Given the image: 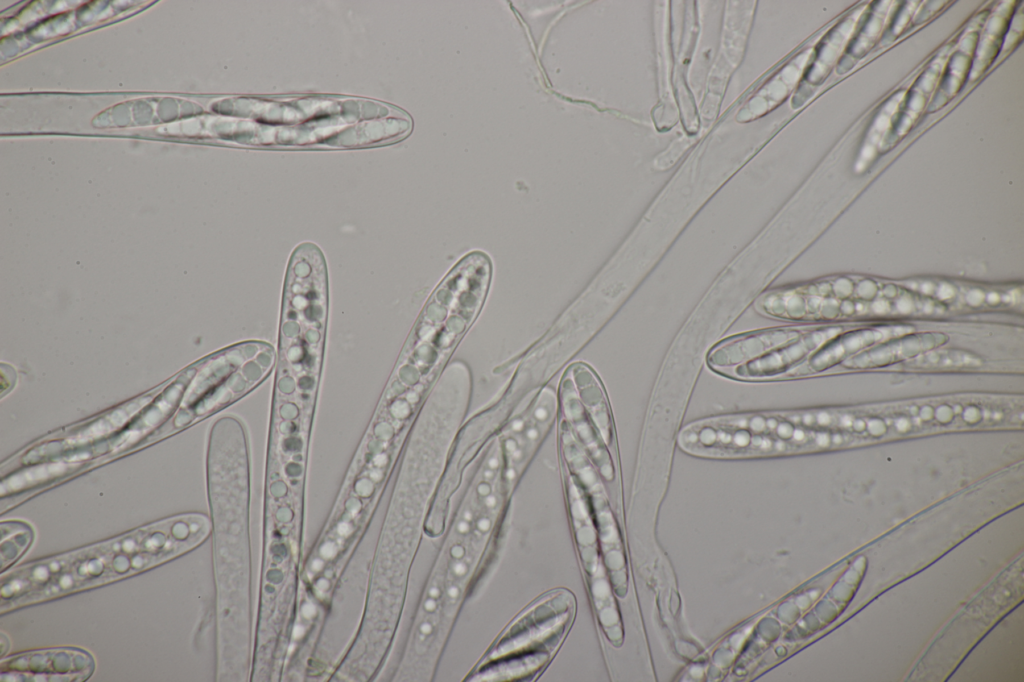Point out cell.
Here are the masks:
<instances>
[{
  "label": "cell",
  "instance_id": "1",
  "mask_svg": "<svg viewBox=\"0 0 1024 682\" xmlns=\"http://www.w3.org/2000/svg\"><path fill=\"white\" fill-rule=\"evenodd\" d=\"M202 514L165 519L114 539L26 564L2 575L1 612L140 573L201 544L210 532Z\"/></svg>",
  "mask_w": 1024,
  "mask_h": 682
},
{
  "label": "cell",
  "instance_id": "11",
  "mask_svg": "<svg viewBox=\"0 0 1024 682\" xmlns=\"http://www.w3.org/2000/svg\"><path fill=\"white\" fill-rule=\"evenodd\" d=\"M1013 14V10L1005 11L1004 13L996 12L990 20L987 21V28L985 30L983 40H978L976 51L983 49L986 45H989L985 50V53L973 62L974 67L971 69L972 75L980 69V73L985 71L991 64L993 59L998 53L1001 46V39L1004 37V32L1008 28L1010 17Z\"/></svg>",
  "mask_w": 1024,
  "mask_h": 682
},
{
  "label": "cell",
  "instance_id": "5",
  "mask_svg": "<svg viewBox=\"0 0 1024 682\" xmlns=\"http://www.w3.org/2000/svg\"><path fill=\"white\" fill-rule=\"evenodd\" d=\"M949 48L944 49L935 57L914 84L906 92L902 108L898 114L894 128L886 141L884 151L893 147L915 126L923 111L932 100L949 56Z\"/></svg>",
  "mask_w": 1024,
  "mask_h": 682
},
{
  "label": "cell",
  "instance_id": "6",
  "mask_svg": "<svg viewBox=\"0 0 1024 682\" xmlns=\"http://www.w3.org/2000/svg\"><path fill=\"white\" fill-rule=\"evenodd\" d=\"M979 29L966 30L949 53L937 90L928 108L937 110L955 97L965 84L972 69Z\"/></svg>",
  "mask_w": 1024,
  "mask_h": 682
},
{
  "label": "cell",
  "instance_id": "3",
  "mask_svg": "<svg viewBox=\"0 0 1024 682\" xmlns=\"http://www.w3.org/2000/svg\"><path fill=\"white\" fill-rule=\"evenodd\" d=\"M575 610V598L565 589L535 600L502 631L468 679L514 681L537 677L568 634Z\"/></svg>",
  "mask_w": 1024,
  "mask_h": 682
},
{
  "label": "cell",
  "instance_id": "9",
  "mask_svg": "<svg viewBox=\"0 0 1024 682\" xmlns=\"http://www.w3.org/2000/svg\"><path fill=\"white\" fill-rule=\"evenodd\" d=\"M34 540L33 528L26 522L7 520L1 522V571L10 567L29 549Z\"/></svg>",
  "mask_w": 1024,
  "mask_h": 682
},
{
  "label": "cell",
  "instance_id": "10",
  "mask_svg": "<svg viewBox=\"0 0 1024 682\" xmlns=\"http://www.w3.org/2000/svg\"><path fill=\"white\" fill-rule=\"evenodd\" d=\"M882 3L878 2L879 5H874L873 12L867 10L845 55L849 53L856 60L864 56L876 44L884 30L891 8L890 1H885V5H882Z\"/></svg>",
  "mask_w": 1024,
  "mask_h": 682
},
{
  "label": "cell",
  "instance_id": "8",
  "mask_svg": "<svg viewBox=\"0 0 1024 682\" xmlns=\"http://www.w3.org/2000/svg\"><path fill=\"white\" fill-rule=\"evenodd\" d=\"M906 92L907 90L896 92L883 104L873 120V125L867 132L861 148L860 160L864 159L863 166L864 163L870 162L881 149H884L902 108Z\"/></svg>",
  "mask_w": 1024,
  "mask_h": 682
},
{
  "label": "cell",
  "instance_id": "4",
  "mask_svg": "<svg viewBox=\"0 0 1024 682\" xmlns=\"http://www.w3.org/2000/svg\"><path fill=\"white\" fill-rule=\"evenodd\" d=\"M1 681H84L95 670L91 654L60 647L21 652L3 660Z\"/></svg>",
  "mask_w": 1024,
  "mask_h": 682
},
{
  "label": "cell",
  "instance_id": "2",
  "mask_svg": "<svg viewBox=\"0 0 1024 682\" xmlns=\"http://www.w3.org/2000/svg\"><path fill=\"white\" fill-rule=\"evenodd\" d=\"M470 490L445 540L423 604L445 641L466 592L487 565L498 537L503 497L492 491Z\"/></svg>",
  "mask_w": 1024,
  "mask_h": 682
},
{
  "label": "cell",
  "instance_id": "7",
  "mask_svg": "<svg viewBox=\"0 0 1024 682\" xmlns=\"http://www.w3.org/2000/svg\"><path fill=\"white\" fill-rule=\"evenodd\" d=\"M868 6H859L849 16L832 28L818 46L817 60L810 73L815 80L823 81L844 57L850 43L854 39L866 13Z\"/></svg>",
  "mask_w": 1024,
  "mask_h": 682
}]
</instances>
